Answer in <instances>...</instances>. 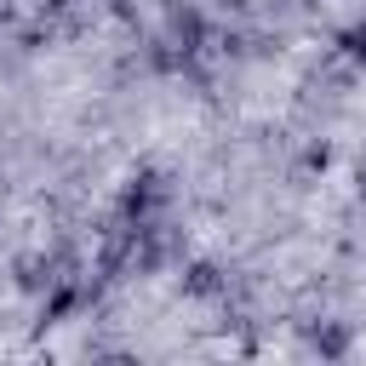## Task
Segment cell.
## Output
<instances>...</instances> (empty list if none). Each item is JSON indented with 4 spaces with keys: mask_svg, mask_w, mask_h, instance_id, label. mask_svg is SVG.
<instances>
[{
    "mask_svg": "<svg viewBox=\"0 0 366 366\" xmlns=\"http://www.w3.org/2000/svg\"><path fill=\"white\" fill-rule=\"evenodd\" d=\"M303 343L320 355V360H343L349 349H355V332H349V320H303Z\"/></svg>",
    "mask_w": 366,
    "mask_h": 366,
    "instance_id": "277c9868",
    "label": "cell"
},
{
    "mask_svg": "<svg viewBox=\"0 0 366 366\" xmlns=\"http://www.w3.org/2000/svg\"><path fill=\"white\" fill-rule=\"evenodd\" d=\"M11 280H17V292L46 297L57 280H69V257L63 252H23V257H11Z\"/></svg>",
    "mask_w": 366,
    "mask_h": 366,
    "instance_id": "3957f363",
    "label": "cell"
},
{
    "mask_svg": "<svg viewBox=\"0 0 366 366\" xmlns=\"http://www.w3.org/2000/svg\"><path fill=\"white\" fill-rule=\"evenodd\" d=\"M166 206H172V177H166L160 166H137V172L120 183V194H114V217H120V223L166 217Z\"/></svg>",
    "mask_w": 366,
    "mask_h": 366,
    "instance_id": "6da1fadb",
    "label": "cell"
},
{
    "mask_svg": "<svg viewBox=\"0 0 366 366\" xmlns=\"http://www.w3.org/2000/svg\"><path fill=\"white\" fill-rule=\"evenodd\" d=\"M160 40L194 63V57L206 51V40H212V23H206V11H200L194 0H172L166 17H160Z\"/></svg>",
    "mask_w": 366,
    "mask_h": 366,
    "instance_id": "7a4b0ae2",
    "label": "cell"
},
{
    "mask_svg": "<svg viewBox=\"0 0 366 366\" xmlns=\"http://www.w3.org/2000/svg\"><path fill=\"white\" fill-rule=\"evenodd\" d=\"M326 166H332V149L326 143H309L303 149V172H326Z\"/></svg>",
    "mask_w": 366,
    "mask_h": 366,
    "instance_id": "52a82bcc",
    "label": "cell"
},
{
    "mask_svg": "<svg viewBox=\"0 0 366 366\" xmlns=\"http://www.w3.org/2000/svg\"><path fill=\"white\" fill-rule=\"evenodd\" d=\"M223 6H229V11H246V6H252V0H223Z\"/></svg>",
    "mask_w": 366,
    "mask_h": 366,
    "instance_id": "ba28073f",
    "label": "cell"
},
{
    "mask_svg": "<svg viewBox=\"0 0 366 366\" xmlns=\"http://www.w3.org/2000/svg\"><path fill=\"white\" fill-rule=\"evenodd\" d=\"M337 51H343L349 63H366V11H360L349 29H337Z\"/></svg>",
    "mask_w": 366,
    "mask_h": 366,
    "instance_id": "8992f818",
    "label": "cell"
},
{
    "mask_svg": "<svg viewBox=\"0 0 366 366\" xmlns=\"http://www.w3.org/2000/svg\"><path fill=\"white\" fill-rule=\"evenodd\" d=\"M177 292L206 303V297H223V292H229V274H223L212 257H194V263H183V274H177Z\"/></svg>",
    "mask_w": 366,
    "mask_h": 366,
    "instance_id": "5b68a950",
    "label": "cell"
},
{
    "mask_svg": "<svg viewBox=\"0 0 366 366\" xmlns=\"http://www.w3.org/2000/svg\"><path fill=\"white\" fill-rule=\"evenodd\" d=\"M360 194H366V166H360Z\"/></svg>",
    "mask_w": 366,
    "mask_h": 366,
    "instance_id": "9c48e42d",
    "label": "cell"
}]
</instances>
